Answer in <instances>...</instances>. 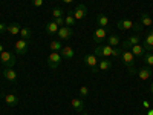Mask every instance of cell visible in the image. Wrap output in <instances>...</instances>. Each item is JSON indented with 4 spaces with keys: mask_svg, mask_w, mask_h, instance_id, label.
<instances>
[{
    "mask_svg": "<svg viewBox=\"0 0 153 115\" xmlns=\"http://www.w3.org/2000/svg\"><path fill=\"white\" fill-rule=\"evenodd\" d=\"M147 115H153V109H150V111L147 112Z\"/></svg>",
    "mask_w": 153,
    "mask_h": 115,
    "instance_id": "obj_38",
    "label": "cell"
},
{
    "mask_svg": "<svg viewBox=\"0 0 153 115\" xmlns=\"http://www.w3.org/2000/svg\"><path fill=\"white\" fill-rule=\"evenodd\" d=\"M60 55H61V58H65V60H72L75 52H74V49L71 46H63L61 51H60Z\"/></svg>",
    "mask_w": 153,
    "mask_h": 115,
    "instance_id": "obj_16",
    "label": "cell"
},
{
    "mask_svg": "<svg viewBox=\"0 0 153 115\" xmlns=\"http://www.w3.org/2000/svg\"><path fill=\"white\" fill-rule=\"evenodd\" d=\"M139 42H141V35H139V34H132V35H129V37H127L126 40L121 43V49H123V51L130 49L132 46L138 45Z\"/></svg>",
    "mask_w": 153,
    "mask_h": 115,
    "instance_id": "obj_4",
    "label": "cell"
},
{
    "mask_svg": "<svg viewBox=\"0 0 153 115\" xmlns=\"http://www.w3.org/2000/svg\"><path fill=\"white\" fill-rule=\"evenodd\" d=\"M20 29H22V26H20L17 22L8 25V32H9L11 35H19V34H20Z\"/></svg>",
    "mask_w": 153,
    "mask_h": 115,
    "instance_id": "obj_22",
    "label": "cell"
},
{
    "mask_svg": "<svg viewBox=\"0 0 153 115\" xmlns=\"http://www.w3.org/2000/svg\"><path fill=\"white\" fill-rule=\"evenodd\" d=\"M72 16L76 22H80V20H84L87 17V8L81 3V5H76L75 9H72Z\"/></svg>",
    "mask_w": 153,
    "mask_h": 115,
    "instance_id": "obj_6",
    "label": "cell"
},
{
    "mask_svg": "<svg viewBox=\"0 0 153 115\" xmlns=\"http://www.w3.org/2000/svg\"><path fill=\"white\" fill-rule=\"evenodd\" d=\"M144 63H146V66H153V52H146L144 57H143Z\"/></svg>",
    "mask_w": 153,
    "mask_h": 115,
    "instance_id": "obj_28",
    "label": "cell"
},
{
    "mask_svg": "<svg viewBox=\"0 0 153 115\" xmlns=\"http://www.w3.org/2000/svg\"><path fill=\"white\" fill-rule=\"evenodd\" d=\"M78 95H80V98H81V100H86V98L89 97V87H87V86H81V87H80Z\"/></svg>",
    "mask_w": 153,
    "mask_h": 115,
    "instance_id": "obj_30",
    "label": "cell"
},
{
    "mask_svg": "<svg viewBox=\"0 0 153 115\" xmlns=\"http://www.w3.org/2000/svg\"><path fill=\"white\" fill-rule=\"evenodd\" d=\"M43 0H32V5L35 6V8H40V6H43Z\"/></svg>",
    "mask_w": 153,
    "mask_h": 115,
    "instance_id": "obj_34",
    "label": "cell"
},
{
    "mask_svg": "<svg viewBox=\"0 0 153 115\" xmlns=\"http://www.w3.org/2000/svg\"><path fill=\"white\" fill-rule=\"evenodd\" d=\"M150 92H152V94H153V83H152V84H150Z\"/></svg>",
    "mask_w": 153,
    "mask_h": 115,
    "instance_id": "obj_39",
    "label": "cell"
},
{
    "mask_svg": "<svg viewBox=\"0 0 153 115\" xmlns=\"http://www.w3.org/2000/svg\"><path fill=\"white\" fill-rule=\"evenodd\" d=\"M121 52H123V49H121V48H113L112 57H121Z\"/></svg>",
    "mask_w": 153,
    "mask_h": 115,
    "instance_id": "obj_33",
    "label": "cell"
},
{
    "mask_svg": "<svg viewBox=\"0 0 153 115\" xmlns=\"http://www.w3.org/2000/svg\"><path fill=\"white\" fill-rule=\"evenodd\" d=\"M3 77H5L9 83H16V81H17V72L14 71V68H6V69H3Z\"/></svg>",
    "mask_w": 153,
    "mask_h": 115,
    "instance_id": "obj_14",
    "label": "cell"
},
{
    "mask_svg": "<svg viewBox=\"0 0 153 115\" xmlns=\"http://www.w3.org/2000/svg\"><path fill=\"white\" fill-rule=\"evenodd\" d=\"M112 68V60L109 58H101V61L98 63V66H97V72H104V71H109Z\"/></svg>",
    "mask_w": 153,
    "mask_h": 115,
    "instance_id": "obj_17",
    "label": "cell"
},
{
    "mask_svg": "<svg viewBox=\"0 0 153 115\" xmlns=\"http://www.w3.org/2000/svg\"><path fill=\"white\" fill-rule=\"evenodd\" d=\"M121 61L124 63V65L129 68V72L133 75V74H136V69H135V57H133V54L130 52L129 49H126V51H123L121 52Z\"/></svg>",
    "mask_w": 153,
    "mask_h": 115,
    "instance_id": "obj_1",
    "label": "cell"
},
{
    "mask_svg": "<svg viewBox=\"0 0 153 115\" xmlns=\"http://www.w3.org/2000/svg\"><path fill=\"white\" fill-rule=\"evenodd\" d=\"M14 49H16V54H19V55H25V54L28 52V42H26V40H23V38H20V40L16 42Z\"/></svg>",
    "mask_w": 153,
    "mask_h": 115,
    "instance_id": "obj_10",
    "label": "cell"
},
{
    "mask_svg": "<svg viewBox=\"0 0 153 115\" xmlns=\"http://www.w3.org/2000/svg\"><path fill=\"white\" fill-rule=\"evenodd\" d=\"M92 40H94V43L101 45L104 40H107V29L98 26V28L94 31V34H92Z\"/></svg>",
    "mask_w": 153,
    "mask_h": 115,
    "instance_id": "obj_5",
    "label": "cell"
},
{
    "mask_svg": "<svg viewBox=\"0 0 153 115\" xmlns=\"http://www.w3.org/2000/svg\"><path fill=\"white\" fill-rule=\"evenodd\" d=\"M0 61H2L6 68H12L16 65L17 58H16V55L12 52H9V51H3V52L0 54Z\"/></svg>",
    "mask_w": 153,
    "mask_h": 115,
    "instance_id": "obj_3",
    "label": "cell"
},
{
    "mask_svg": "<svg viewBox=\"0 0 153 115\" xmlns=\"http://www.w3.org/2000/svg\"><path fill=\"white\" fill-rule=\"evenodd\" d=\"M61 60H63V58H61L60 52H51L49 57H48V66H49L51 69H57V68L60 66Z\"/></svg>",
    "mask_w": 153,
    "mask_h": 115,
    "instance_id": "obj_7",
    "label": "cell"
},
{
    "mask_svg": "<svg viewBox=\"0 0 153 115\" xmlns=\"http://www.w3.org/2000/svg\"><path fill=\"white\" fill-rule=\"evenodd\" d=\"M112 52H113V48L109 46V45L95 46V51H94V54H95L98 58H109V57H112Z\"/></svg>",
    "mask_w": 153,
    "mask_h": 115,
    "instance_id": "obj_2",
    "label": "cell"
},
{
    "mask_svg": "<svg viewBox=\"0 0 153 115\" xmlns=\"http://www.w3.org/2000/svg\"><path fill=\"white\" fill-rule=\"evenodd\" d=\"M139 22L143 23V26H152V25H153V20L150 19V16L147 14V12H143V14H141V19H139Z\"/></svg>",
    "mask_w": 153,
    "mask_h": 115,
    "instance_id": "obj_27",
    "label": "cell"
},
{
    "mask_svg": "<svg viewBox=\"0 0 153 115\" xmlns=\"http://www.w3.org/2000/svg\"><path fill=\"white\" fill-rule=\"evenodd\" d=\"M23 40H26V42H29V38L32 37V31H31V28H22L20 29V34H19Z\"/></svg>",
    "mask_w": 153,
    "mask_h": 115,
    "instance_id": "obj_25",
    "label": "cell"
},
{
    "mask_svg": "<svg viewBox=\"0 0 153 115\" xmlns=\"http://www.w3.org/2000/svg\"><path fill=\"white\" fill-rule=\"evenodd\" d=\"M83 61H84V65H86L87 68H91V69H92V72H97V66H98V57H97L95 54H87V55H84Z\"/></svg>",
    "mask_w": 153,
    "mask_h": 115,
    "instance_id": "obj_8",
    "label": "cell"
},
{
    "mask_svg": "<svg viewBox=\"0 0 153 115\" xmlns=\"http://www.w3.org/2000/svg\"><path fill=\"white\" fill-rule=\"evenodd\" d=\"M75 23H76V20L74 19V16H72V9H71V11H68V14H66V17H65V26L72 28Z\"/></svg>",
    "mask_w": 153,
    "mask_h": 115,
    "instance_id": "obj_23",
    "label": "cell"
},
{
    "mask_svg": "<svg viewBox=\"0 0 153 115\" xmlns=\"http://www.w3.org/2000/svg\"><path fill=\"white\" fill-rule=\"evenodd\" d=\"M5 103L9 106V108H16L19 105V97L16 94H6L5 95Z\"/></svg>",
    "mask_w": 153,
    "mask_h": 115,
    "instance_id": "obj_18",
    "label": "cell"
},
{
    "mask_svg": "<svg viewBox=\"0 0 153 115\" xmlns=\"http://www.w3.org/2000/svg\"><path fill=\"white\" fill-rule=\"evenodd\" d=\"M2 52H3V45L0 43V54H2Z\"/></svg>",
    "mask_w": 153,
    "mask_h": 115,
    "instance_id": "obj_37",
    "label": "cell"
},
{
    "mask_svg": "<svg viewBox=\"0 0 153 115\" xmlns=\"http://www.w3.org/2000/svg\"><path fill=\"white\" fill-rule=\"evenodd\" d=\"M49 48H51V52H60L63 45H61V40H52L49 43Z\"/></svg>",
    "mask_w": 153,
    "mask_h": 115,
    "instance_id": "obj_24",
    "label": "cell"
},
{
    "mask_svg": "<svg viewBox=\"0 0 153 115\" xmlns=\"http://www.w3.org/2000/svg\"><path fill=\"white\" fill-rule=\"evenodd\" d=\"M5 31H8V25H5V23H0V34H3Z\"/></svg>",
    "mask_w": 153,
    "mask_h": 115,
    "instance_id": "obj_35",
    "label": "cell"
},
{
    "mask_svg": "<svg viewBox=\"0 0 153 115\" xmlns=\"http://www.w3.org/2000/svg\"><path fill=\"white\" fill-rule=\"evenodd\" d=\"M45 29H46V32H48V34L54 35V34H57V32H58V29H60V28L57 26V23H55V22H49V23H46Z\"/></svg>",
    "mask_w": 153,
    "mask_h": 115,
    "instance_id": "obj_21",
    "label": "cell"
},
{
    "mask_svg": "<svg viewBox=\"0 0 153 115\" xmlns=\"http://www.w3.org/2000/svg\"><path fill=\"white\" fill-rule=\"evenodd\" d=\"M61 2L65 3V5H69V3H72V2H74V0H61Z\"/></svg>",
    "mask_w": 153,
    "mask_h": 115,
    "instance_id": "obj_36",
    "label": "cell"
},
{
    "mask_svg": "<svg viewBox=\"0 0 153 115\" xmlns=\"http://www.w3.org/2000/svg\"><path fill=\"white\" fill-rule=\"evenodd\" d=\"M57 35H58L60 40H69V38H72V35H74V31H72V28H69V26H61V28L58 29Z\"/></svg>",
    "mask_w": 153,
    "mask_h": 115,
    "instance_id": "obj_12",
    "label": "cell"
},
{
    "mask_svg": "<svg viewBox=\"0 0 153 115\" xmlns=\"http://www.w3.org/2000/svg\"><path fill=\"white\" fill-rule=\"evenodd\" d=\"M143 48H144L146 52H153V29H150V32L144 37Z\"/></svg>",
    "mask_w": 153,
    "mask_h": 115,
    "instance_id": "obj_9",
    "label": "cell"
},
{
    "mask_svg": "<svg viewBox=\"0 0 153 115\" xmlns=\"http://www.w3.org/2000/svg\"><path fill=\"white\" fill-rule=\"evenodd\" d=\"M143 29H144V26H143V23H141V22L133 23V31H135V34H139Z\"/></svg>",
    "mask_w": 153,
    "mask_h": 115,
    "instance_id": "obj_31",
    "label": "cell"
},
{
    "mask_svg": "<svg viewBox=\"0 0 153 115\" xmlns=\"http://www.w3.org/2000/svg\"><path fill=\"white\" fill-rule=\"evenodd\" d=\"M107 45L112 46V48H117L120 45V37L118 35H107Z\"/></svg>",
    "mask_w": 153,
    "mask_h": 115,
    "instance_id": "obj_26",
    "label": "cell"
},
{
    "mask_svg": "<svg viewBox=\"0 0 153 115\" xmlns=\"http://www.w3.org/2000/svg\"><path fill=\"white\" fill-rule=\"evenodd\" d=\"M133 23H135V22H132L130 19H121V20L117 22V26H118V29H121V31H129V29L133 28Z\"/></svg>",
    "mask_w": 153,
    "mask_h": 115,
    "instance_id": "obj_13",
    "label": "cell"
},
{
    "mask_svg": "<svg viewBox=\"0 0 153 115\" xmlns=\"http://www.w3.org/2000/svg\"><path fill=\"white\" fill-rule=\"evenodd\" d=\"M136 74H138V78H139V80L146 81V80H149L150 77H152L153 71H152L150 66H143V68H139V69L136 71Z\"/></svg>",
    "mask_w": 153,
    "mask_h": 115,
    "instance_id": "obj_11",
    "label": "cell"
},
{
    "mask_svg": "<svg viewBox=\"0 0 153 115\" xmlns=\"http://www.w3.org/2000/svg\"><path fill=\"white\" fill-rule=\"evenodd\" d=\"M52 17L54 19H58V17H65V9L60 8V6H55L52 9Z\"/></svg>",
    "mask_w": 153,
    "mask_h": 115,
    "instance_id": "obj_29",
    "label": "cell"
},
{
    "mask_svg": "<svg viewBox=\"0 0 153 115\" xmlns=\"http://www.w3.org/2000/svg\"><path fill=\"white\" fill-rule=\"evenodd\" d=\"M71 106L76 111V112H84V100H81V98H72L71 100Z\"/></svg>",
    "mask_w": 153,
    "mask_h": 115,
    "instance_id": "obj_15",
    "label": "cell"
},
{
    "mask_svg": "<svg viewBox=\"0 0 153 115\" xmlns=\"http://www.w3.org/2000/svg\"><path fill=\"white\" fill-rule=\"evenodd\" d=\"M130 52L133 54V57H138V58H143L144 57V54H146V51H144V48H143V45H135V46H132L130 48Z\"/></svg>",
    "mask_w": 153,
    "mask_h": 115,
    "instance_id": "obj_19",
    "label": "cell"
},
{
    "mask_svg": "<svg viewBox=\"0 0 153 115\" xmlns=\"http://www.w3.org/2000/svg\"><path fill=\"white\" fill-rule=\"evenodd\" d=\"M54 22L57 23V26H58V28L65 26V17H58V19H54Z\"/></svg>",
    "mask_w": 153,
    "mask_h": 115,
    "instance_id": "obj_32",
    "label": "cell"
},
{
    "mask_svg": "<svg viewBox=\"0 0 153 115\" xmlns=\"http://www.w3.org/2000/svg\"><path fill=\"white\" fill-rule=\"evenodd\" d=\"M97 23H98V26L100 28H104V29H107V26H109V19H107V16L106 14H98L97 16Z\"/></svg>",
    "mask_w": 153,
    "mask_h": 115,
    "instance_id": "obj_20",
    "label": "cell"
}]
</instances>
